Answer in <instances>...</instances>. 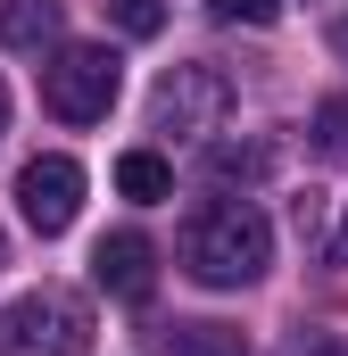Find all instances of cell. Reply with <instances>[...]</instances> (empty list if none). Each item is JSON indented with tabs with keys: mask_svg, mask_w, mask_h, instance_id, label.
<instances>
[{
	"mask_svg": "<svg viewBox=\"0 0 348 356\" xmlns=\"http://www.w3.org/2000/svg\"><path fill=\"white\" fill-rule=\"evenodd\" d=\"M274 266V224H265L249 199H207L191 207L182 224V273L207 282V290H249Z\"/></svg>",
	"mask_w": 348,
	"mask_h": 356,
	"instance_id": "1",
	"label": "cell"
},
{
	"mask_svg": "<svg viewBox=\"0 0 348 356\" xmlns=\"http://www.w3.org/2000/svg\"><path fill=\"white\" fill-rule=\"evenodd\" d=\"M116 91H125V58L100 50V42H58L50 67H42V108L58 124H100L116 108Z\"/></svg>",
	"mask_w": 348,
	"mask_h": 356,
	"instance_id": "2",
	"label": "cell"
},
{
	"mask_svg": "<svg viewBox=\"0 0 348 356\" xmlns=\"http://www.w3.org/2000/svg\"><path fill=\"white\" fill-rule=\"evenodd\" d=\"M0 356H91V307L58 282L25 290L0 315Z\"/></svg>",
	"mask_w": 348,
	"mask_h": 356,
	"instance_id": "3",
	"label": "cell"
},
{
	"mask_svg": "<svg viewBox=\"0 0 348 356\" xmlns=\"http://www.w3.org/2000/svg\"><path fill=\"white\" fill-rule=\"evenodd\" d=\"M224 108H232V83H224L207 58L166 67V75H158V91H150V124H158V133H182V141L216 133V124H224Z\"/></svg>",
	"mask_w": 348,
	"mask_h": 356,
	"instance_id": "4",
	"label": "cell"
},
{
	"mask_svg": "<svg viewBox=\"0 0 348 356\" xmlns=\"http://www.w3.org/2000/svg\"><path fill=\"white\" fill-rule=\"evenodd\" d=\"M17 207H25V224L42 232V241H58L67 224H75V207H84V166L75 158H33L25 175H17Z\"/></svg>",
	"mask_w": 348,
	"mask_h": 356,
	"instance_id": "5",
	"label": "cell"
},
{
	"mask_svg": "<svg viewBox=\"0 0 348 356\" xmlns=\"http://www.w3.org/2000/svg\"><path fill=\"white\" fill-rule=\"evenodd\" d=\"M91 282H100L108 298L141 307V298L158 290V249H150V232H108V241L91 249Z\"/></svg>",
	"mask_w": 348,
	"mask_h": 356,
	"instance_id": "6",
	"label": "cell"
},
{
	"mask_svg": "<svg viewBox=\"0 0 348 356\" xmlns=\"http://www.w3.org/2000/svg\"><path fill=\"white\" fill-rule=\"evenodd\" d=\"M0 42L8 50H58V0H8L0 8Z\"/></svg>",
	"mask_w": 348,
	"mask_h": 356,
	"instance_id": "7",
	"label": "cell"
},
{
	"mask_svg": "<svg viewBox=\"0 0 348 356\" xmlns=\"http://www.w3.org/2000/svg\"><path fill=\"white\" fill-rule=\"evenodd\" d=\"M116 191H125L133 207H158V199H174V166L158 149H125V158H116Z\"/></svg>",
	"mask_w": 348,
	"mask_h": 356,
	"instance_id": "8",
	"label": "cell"
},
{
	"mask_svg": "<svg viewBox=\"0 0 348 356\" xmlns=\"http://www.w3.org/2000/svg\"><path fill=\"white\" fill-rule=\"evenodd\" d=\"M265 175H274V149H265V141H207V182H224V191L241 182V191H249V182H265Z\"/></svg>",
	"mask_w": 348,
	"mask_h": 356,
	"instance_id": "9",
	"label": "cell"
},
{
	"mask_svg": "<svg viewBox=\"0 0 348 356\" xmlns=\"http://www.w3.org/2000/svg\"><path fill=\"white\" fill-rule=\"evenodd\" d=\"M158 340H166V356H249V340L232 323H166Z\"/></svg>",
	"mask_w": 348,
	"mask_h": 356,
	"instance_id": "10",
	"label": "cell"
},
{
	"mask_svg": "<svg viewBox=\"0 0 348 356\" xmlns=\"http://www.w3.org/2000/svg\"><path fill=\"white\" fill-rule=\"evenodd\" d=\"M307 141H315V158H332V166H348V91H332V99H315V116H307Z\"/></svg>",
	"mask_w": 348,
	"mask_h": 356,
	"instance_id": "11",
	"label": "cell"
},
{
	"mask_svg": "<svg viewBox=\"0 0 348 356\" xmlns=\"http://www.w3.org/2000/svg\"><path fill=\"white\" fill-rule=\"evenodd\" d=\"M108 17H116V25H125V33H133V42H141V33H158V25H166V8H158V0H108Z\"/></svg>",
	"mask_w": 348,
	"mask_h": 356,
	"instance_id": "12",
	"label": "cell"
},
{
	"mask_svg": "<svg viewBox=\"0 0 348 356\" xmlns=\"http://www.w3.org/2000/svg\"><path fill=\"white\" fill-rule=\"evenodd\" d=\"M207 17H216V25H274L282 8H274V0H207Z\"/></svg>",
	"mask_w": 348,
	"mask_h": 356,
	"instance_id": "13",
	"label": "cell"
},
{
	"mask_svg": "<svg viewBox=\"0 0 348 356\" xmlns=\"http://www.w3.org/2000/svg\"><path fill=\"white\" fill-rule=\"evenodd\" d=\"M324 266H340V273H348V207H340V232L324 241Z\"/></svg>",
	"mask_w": 348,
	"mask_h": 356,
	"instance_id": "14",
	"label": "cell"
},
{
	"mask_svg": "<svg viewBox=\"0 0 348 356\" xmlns=\"http://www.w3.org/2000/svg\"><path fill=\"white\" fill-rule=\"evenodd\" d=\"M332 42H340V58H348V17H340V25H332Z\"/></svg>",
	"mask_w": 348,
	"mask_h": 356,
	"instance_id": "15",
	"label": "cell"
},
{
	"mask_svg": "<svg viewBox=\"0 0 348 356\" xmlns=\"http://www.w3.org/2000/svg\"><path fill=\"white\" fill-rule=\"evenodd\" d=\"M0 133H8V83H0Z\"/></svg>",
	"mask_w": 348,
	"mask_h": 356,
	"instance_id": "16",
	"label": "cell"
},
{
	"mask_svg": "<svg viewBox=\"0 0 348 356\" xmlns=\"http://www.w3.org/2000/svg\"><path fill=\"white\" fill-rule=\"evenodd\" d=\"M0 266H8V241H0Z\"/></svg>",
	"mask_w": 348,
	"mask_h": 356,
	"instance_id": "17",
	"label": "cell"
}]
</instances>
